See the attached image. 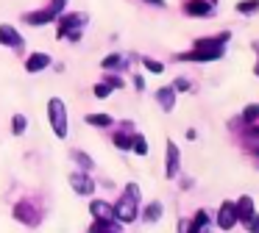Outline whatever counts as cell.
Wrapping results in <instances>:
<instances>
[{"label": "cell", "instance_id": "8d00e7d4", "mask_svg": "<svg viewBox=\"0 0 259 233\" xmlns=\"http://www.w3.org/2000/svg\"><path fill=\"white\" fill-rule=\"evenodd\" d=\"M206 233H209V230H206Z\"/></svg>", "mask_w": 259, "mask_h": 233}, {"label": "cell", "instance_id": "d590c367", "mask_svg": "<svg viewBox=\"0 0 259 233\" xmlns=\"http://www.w3.org/2000/svg\"><path fill=\"white\" fill-rule=\"evenodd\" d=\"M109 233H112V230H109Z\"/></svg>", "mask_w": 259, "mask_h": 233}, {"label": "cell", "instance_id": "d6986e66", "mask_svg": "<svg viewBox=\"0 0 259 233\" xmlns=\"http://www.w3.org/2000/svg\"><path fill=\"white\" fill-rule=\"evenodd\" d=\"M114 147H120V150H131L134 147V136H128V133H114Z\"/></svg>", "mask_w": 259, "mask_h": 233}, {"label": "cell", "instance_id": "83f0119b", "mask_svg": "<svg viewBox=\"0 0 259 233\" xmlns=\"http://www.w3.org/2000/svg\"><path fill=\"white\" fill-rule=\"evenodd\" d=\"M67 3H70V0H51V9H53V11H56V14H59V17H62V11H64V9H67Z\"/></svg>", "mask_w": 259, "mask_h": 233}, {"label": "cell", "instance_id": "836d02e7", "mask_svg": "<svg viewBox=\"0 0 259 233\" xmlns=\"http://www.w3.org/2000/svg\"><path fill=\"white\" fill-rule=\"evenodd\" d=\"M256 78H259V64H256Z\"/></svg>", "mask_w": 259, "mask_h": 233}, {"label": "cell", "instance_id": "e575fe53", "mask_svg": "<svg viewBox=\"0 0 259 233\" xmlns=\"http://www.w3.org/2000/svg\"><path fill=\"white\" fill-rule=\"evenodd\" d=\"M212 3H214V0H212Z\"/></svg>", "mask_w": 259, "mask_h": 233}, {"label": "cell", "instance_id": "d4e9b609", "mask_svg": "<svg viewBox=\"0 0 259 233\" xmlns=\"http://www.w3.org/2000/svg\"><path fill=\"white\" fill-rule=\"evenodd\" d=\"M123 197H128L131 203H140V197H142L140 186H137V183H128V186H125V194H123Z\"/></svg>", "mask_w": 259, "mask_h": 233}, {"label": "cell", "instance_id": "4fadbf2b", "mask_svg": "<svg viewBox=\"0 0 259 233\" xmlns=\"http://www.w3.org/2000/svg\"><path fill=\"white\" fill-rule=\"evenodd\" d=\"M90 211H92V216H95V219H101V222H112L114 219V208L106 203V200H92Z\"/></svg>", "mask_w": 259, "mask_h": 233}, {"label": "cell", "instance_id": "8fae6325", "mask_svg": "<svg viewBox=\"0 0 259 233\" xmlns=\"http://www.w3.org/2000/svg\"><path fill=\"white\" fill-rule=\"evenodd\" d=\"M56 11L48 6V9H39V11H28V14H23V20L25 22H31V25H45V22H53L56 20Z\"/></svg>", "mask_w": 259, "mask_h": 233}, {"label": "cell", "instance_id": "7c38bea8", "mask_svg": "<svg viewBox=\"0 0 259 233\" xmlns=\"http://www.w3.org/2000/svg\"><path fill=\"white\" fill-rule=\"evenodd\" d=\"M51 67V55L48 53H31L28 59H25V72H42V70H48Z\"/></svg>", "mask_w": 259, "mask_h": 233}, {"label": "cell", "instance_id": "f546056e", "mask_svg": "<svg viewBox=\"0 0 259 233\" xmlns=\"http://www.w3.org/2000/svg\"><path fill=\"white\" fill-rule=\"evenodd\" d=\"M173 89L176 92H187V89H190V81H187V78H179V81L173 83Z\"/></svg>", "mask_w": 259, "mask_h": 233}, {"label": "cell", "instance_id": "484cf974", "mask_svg": "<svg viewBox=\"0 0 259 233\" xmlns=\"http://www.w3.org/2000/svg\"><path fill=\"white\" fill-rule=\"evenodd\" d=\"M92 92H95V97H98V100H106L109 94H112V86H106V83H98V86L92 89Z\"/></svg>", "mask_w": 259, "mask_h": 233}, {"label": "cell", "instance_id": "5bb4252c", "mask_svg": "<svg viewBox=\"0 0 259 233\" xmlns=\"http://www.w3.org/2000/svg\"><path fill=\"white\" fill-rule=\"evenodd\" d=\"M156 100H159V105H162V111H173V105H176V89L173 86H162L156 92Z\"/></svg>", "mask_w": 259, "mask_h": 233}, {"label": "cell", "instance_id": "f1b7e54d", "mask_svg": "<svg viewBox=\"0 0 259 233\" xmlns=\"http://www.w3.org/2000/svg\"><path fill=\"white\" fill-rule=\"evenodd\" d=\"M103 83H106V86H112V89H120V86H123V78H117V75H106V81H103Z\"/></svg>", "mask_w": 259, "mask_h": 233}, {"label": "cell", "instance_id": "7a4b0ae2", "mask_svg": "<svg viewBox=\"0 0 259 233\" xmlns=\"http://www.w3.org/2000/svg\"><path fill=\"white\" fill-rule=\"evenodd\" d=\"M48 120H51V128L59 139H67V105H64V100H48Z\"/></svg>", "mask_w": 259, "mask_h": 233}, {"label": "cell", "instance_id": "603a6c76", "mask_svg": "<svg viewBox=\"0 0 259 233\" xmlns=\"http://www.w3.org/2000/svg\"><path fill=\"white\" fill-rule=\"evenodd\" d=\"M131 150H134L137 155H148V142H145L142 133H137V136H134V147H131Z\"/></svg>", "mask_w": 259, "mask_h": 233}, {"label": "cell", "instance_id": "9c48e42d", "mask_svg": "<svg viewBox=\"0 0 259 233\" xmlns=\"http://www.w3.org/2000/svg\"><path fill=\"white\" fill-rule=\"evenodd\" d=\"M212 0H187L184 3V11L190 17H212L214 9H212Z\"/></svg>", "mask_w": 259, "mask_h": 233}, {"label": "cell", "instance_id": "6da1fadb", "mask_svg": "<svg viewBox=\"0 0 259 233\" xmlns=\"http://www.w3.org/2000/svg\"><path fill=\"white\" fill-rule=\"evenodd\" d=\"M90 22V14H84V11H67V14H62L59 17V31H56V36L59 39H81V28Z\"/></svg>", "mask_w": 259, "mask_h": 233}, {"label": "cell", "instance_id": "1f68e13d", "mask_svg": "<svg viewBox=\"0 0 259 233\" xmlns=\"http://www.w3.org/2000/svg\"><path fill=\"white\" fill-rule=\"evenodd\" d=\"M248 230H251V233H259V216H253V222L248 225Z\"/></svg>", "mask_w": 259, "mask_h": 233}, {"label": "cell", "instance_id": "52a82bcc", "mask_svg": "<svg viewBox=\"0 0 259 233\" xmlns=\"http://www.w3.org/2000/svg\"><path fill=\"white\" fill-rule=\"evenodd\" d=\"M234 208H237V222H245V227L251 225L253 216H256V214H253V200L248 197V194H242V197L237 200Z\"/></svg>", "mask_w": 259, "mask_h": 233}, {"label": "cell", "instance_id": "ffe728a7", "mask_svg": "<svg viewBox=\"0 0 259 233\" xmlns=\"http://www.w3.org/2000/svg\"><path fill=\"white\" fill-rule=\"evenodd\" d=\"M73 158L78 161V166H81V169H92V166H95V161H92V155H87L84 150H73Z\"/></svg>", "mask_w": 259, "mask_h": 233}, {"label": "cell", "instance_id": "d6a6232c", "mask_svg": "<svg viewBox=\"0 0 259 233\" xmlns=\"http://www.w3.org/2000/svg\"><path fill=\"white\" fill-rule=\"evenodd\" d=\"M145 3H151V6H156V9H164V0H145Z\"/></svg>", "mask_w": 259, "mask_h": 233}, {"label": "cell", "instance_id": "277c9868", "mask_svg": "<svg viewBox=\"0 0 259 233\" xmlns=\"http://www.w3.org/2000/svg\"><path fill=\"white\" fill-rule=\"evenodd\" d=\"M112 208H114V219H117V222H134L137 216H140L137 203H131L128 197H120L117 205H112Z\"/></svg>", "mask_w": 259, "mask_h": 233}, {"label": "cell", "instance_id": "4dcf8cb0", "mask_svg": "<svg viewBox=\"0 0 259 233\" xmlns=\"http://www.w3.org/2000/svg\"><path fill=\"white\" fill-rule=\"evenodd\" d=\"M187 233H206V227H201V225H195V222H192V225L187 227Z\"/></svg>", "mask_w": 259, "mask_h": 233}, {"label": "cell", "instance_id": "30bf717a", "mask_svg": "<svg viewBox=\"0 0 259 233\" xmlns=\"http://www.w3.org/2000/svg\"><path fill=\"white\" fill-rule=\"evenodd\" d=\"M179 161H181V153H179V144L170 139L167 142V166H164V175L173 181L176 175H179Z\"/></svg>", "mask_w": 259, "mask_h": 233}, {"label": "cell", "instance_id": "2e32d148", "mask_svg": "<svg viewBox=\"0 0 259 233\" xmlns=\"http://www.w3.org/2000/svg\"><path fill=\"white\" fill-rule=\"evenodd\" d=\"M162 214H164L162 203H151V205L145 208V222H148V225H153V222L162 219Z\"/></svg>", "mask_w": 259, "mask_h": 233}, {"label": "cell", "instance_id": "ac0fdd59", "mask_svg": "<svg viewBox=\"0 0 259 233\" xmlns=\"http://www.w3.org/2000/svg\"><path fill=\"white\" fill-rule=\"evenodd\" d=\"M259 11V0H240L237 3V14H256Z\"/></svg>", "mask_w": 259, "mask_h": 233}, {"label": "cell", "instance_id": "5b68a950", "mask_svg": "<svg viewBox=\"0 0 259 233\" xmlns=\"http://www.w3.org/2000/svg\"><path fill=\"white\" fill-rule=\"evenodd\" d=\"M0 44L20 50V47H25V39H23V33H20L14 25H6V22H3V25H0Z\"/></svg>", "mask_w": 259, "mask_h": 233}, {"label": "cell", "instance_id": "3957f363", "mask_svg": "<svg viewBox=\"0 0 259 233\" xmlns=\"http://www.w3.org/2000/svg\"><path fill=\"white\" fill-rule=\"evenodd\" d=\"M14 219H20L23 225H28V227H36L39 219H42V214H39V208L31 205V203H17L14 205Z\"/></svg>", "mask_w": 259, "mask_h": 233}, {"label": "cell", "instance_id": "8992f818", "mask_svg": "<svg viewBox=\"0 0 259 233\" xmlns=\"http://www.w3.org/2000/svg\"><path fill=\"white\" fill-rule=\"evenodd\" d=\"M70 186H73L75 194H84V197H90V194L95 192V181H92L87 172H73V175H70Z\"/></svg>", "mask_w": 259, "mask_h": 233}, {"label": "cell", "instance_id": "9a60e30c", "mask_svg": "<svg viewBox=\"0 0 259 233\" xmlns=\"http://www.w3.org/2000/svg\"><path fill=\"white\" fill-rule=\"evenodd\" d=\"M87 125L112 128V125H114V116H112V114H87Z\"/></svg>", "mask_w": 259, "mask_h": 233}, {"label": "cell", "instance_id": "cb8c5ba5", "mask_svg": "<svg viewBox=\"0 0 259 233\" xmlns=\"http://www.w3.org/2000/svg\"><path fill=\"white\" fill-rule=\"evenodd\" d=\"M142 64H145L148 72H156V75H159V72H164V64H162V61H156V59H148V55H145Z\"/></svg>", "mask_w": 259, "mask_h": 233}, {"label": "cell", "instance_id": "44dd1931", "mask_svg": "<svg viewBox=\"0 0 259 233\" xmlns=\"http://www.w3.org/2000/svg\"><path fill=\"white\" fill-rule=\"evenodd\" d=\"M242 120L251 122V125H256V122H259V103L245 105V111H242Z\"/></svg>", "mask_w": 259, "mask_h": 233}, {"label": "cell", "instance_id": "ba28073f", "mask_svg": "<svg viewBox=\"0 0 259 233\" xmlns=\"http://www.w3.org/2000/svg\"><path fill=\"white\" fill-rule=\"evenodd\" d=\"M234 225H237V208H234V203H229V200H226V203L220 205V211H218V227L231 230Z\"/></svg>", "mask_w": 259, "mask_h": 233}, {"label": "cell", "instance_id": "4316f807", "mask_svg": "<svg viewBox=\"0 0 259 233\" xmlns=\"http://www.w3.org/2000/svg\"><path fill=\"white\" fill-rule=\"evenodd\" d=\"M192 222H195V225H201V227H206V225H209V214L201 208V211L195 214V219H192Z\"/></svg>", "mask_w": 259, "mask_h": 233}, {"label": "cell", "instance_id": "e0dca14e", "mask_svg": "<svg viewBox=\"0 0 259 233\" xmlns=\"http://www.w3.org/2000/svg\"><path fill=\"white\" fill-rule=\"evenodd\" d=\"M25 128H28V120H25L23 114H14L12 116V133H14V136H23Z\"/></svg>", "mask_w": 259, "mask_h": 233}, {"label": "cell", "instance_id": "7402d4cb", "mask_svg": "<svg viewBox=\"0 0 259 233\" xmlns=\"http://www.w3.org/2000/svg\"><path fill=\"white\" fill-rule=\"evenodd\" d=\"M101 67L103 70H117V67H123V59H120L117 53H112V55H106V59L101 61Z\"/></svg>", "mask_w": 259, "mask_h": 233}]
</instances>
